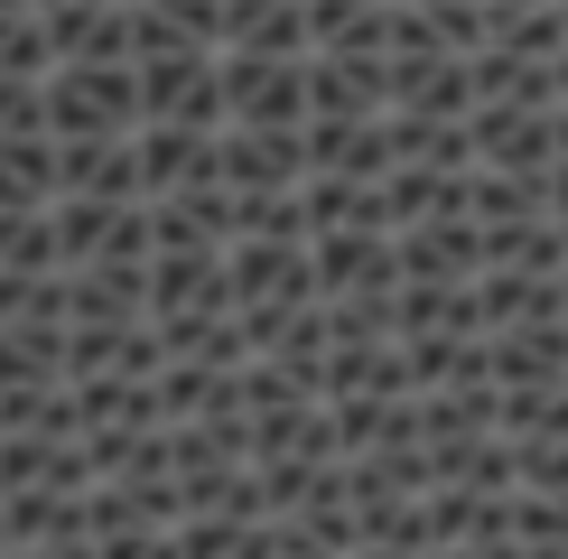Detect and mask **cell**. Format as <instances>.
I'll return each instance as SVG.
<instances>
[{
    "label": "cell",
    "mask_w": 568,
    "mask_h": 559,
    "mask_svg": "<svg viewBox=\"0 0 568 559\" xmlns=\"http://www.w3.org/2000/svg\"><path fill=\"white\" fill-rule=\"evenodd\" d=\"M131 93H140V122H224V93H215V47L178 38V47H140L131 57Z\"/></svg>",
    "instance_id": "obj_1"
},
{
    "label": "cell",
    "mask_w": 568,
    "mask_h": 559,
    "mask_svg": "<svg viewBox=\"0 0 568 559\" xmlns=\"http://www.w3.org/2000/svg\"><path fill=\"white\" fill-rule=\"evenodd\" d=\"M224 122H307V57H262V47H215Z\"/></svg>",
    "instance_id": "obj_2"
},
{
    "label": "cell",
    "mask_w": 568,
    "mask_h": 559,
    "mask_svg": "<svg viewBox=\"0 0 568 559\" xmlns=\"http://www.w3.org/2000/svg\"><path fill=\"white\" fill-rule=\"evenodd\" d=\"M215 177L224 186H298L307 177L298 122H215Z\"/></svg>",
    "instance_id": "obj_3"
},
{
    "label": "cell",
    "mask_w": 568,
    "mask_h": 559,
    "mask_svg": "<svg viewBox=\"0 0 568 559\" xmlns=\"http://www.w3.org/2000/svg\"><path fill=\"white\" fill-rule=\"evenodd\" d=\"M307 271H317V298H336V289H400V252H392L383 224L307 233Z\"/></svg>",
    "instance_id": "obj_4"
},
{
    "label": "cell",
    "mask_w": 568,
    "mask_h": 559,
    "mask_svg": "<svg viewBox=\"0 0 568 559\" xmlns=\"http://www.w3.org/2000/svg\"><path fill=\"white\" fill-rule=\"evenodd\" d=\"M224 289H233V308H243V298H271V308L317 298L307 243H262V233H233V243H224Z\"/></svg>",
    "instance_id": "obj_5"
},
{
    "label": "cell",
    "mask_w": 568,
    "mask_h": 559,
    "mask_svg": "<svg viewBox=\"0 0 568 559\" xmlns=\"http://www.w3.org/2000/svg\"><path fill=\"white\" fill-rule=\"evenodd\" d=\"M466 131H476L485 169H513V177L550 169V103H476V112H466Z\"/></svg>",
    "instance_id": "obj_6"
},
{
    "label": "cell",
    "mask_w": 568,
    "mask_h": 559,
    "mask_svg": "<svg viewBox=\"0 0 568 559\" xmlns=\"http://www.w3.org/2000/svg\"><path fill=\"white\" fill-rule=\"evenodd\" d=\"M392 252H400V280H476L485 271V224L476 215H429V224H400Z\"/></svg>",
    "instance_id": "obj_7"
},
{
    "label": "cell",
    "mask_w": 568,
    "mask_h": 559,
    "mask_svg": "<svg viewBox=\"0 0 568 559\" xmlns=\"http://www.w3.org/2000/svg\"><path fill=\"white\" fill-rule=\"evenodd\" d=\"M298 140H307V169H336V177H383L392 169L383 112H307Z\"/></svg>",
    "instance_id": "obj_8"
},
{
    "label": "cell",
    "mask_w": 568,
    "mask_h": 559,
    "mask_svg": "<svg viewBox=\"0 0 568 559\" xmlns=\"http://www.w3.org/2000/svg\"><path fill=\"white\" fill-rule=\"evenodd\" d=\"M131 159H140V196H169V186L215 177V131H196V122H131Z\"/></svg>",
    "instance_id": "obj_9"
},
{
    "label": "cell",
    "mask_w": 568,
    "mask_h": 559,
    "mask_svg": "<svg viewBox=\"0 0 568 559\" xmlns=\"http://www.w3.org/2000/svg\"><path fill=\"white\" fill-rule=\"evenodd\" d=\"M0 531H10V550H84V495L10 485L0 495Z\"/></svg>",
    "instance_id": "obj_10"
},
{
    "label": "cell",
    "mask_w": 568,
    "mask_h": 559,
    "mask_svg": "<svg viewBox=\"0 0 568 559\" xmlns=\"http://www.w3.org/2000/svg\"><path fill=\"white\" fill-rule=\"evenodd\" d=\"M57 186H75V196H140V159H131V131H75L57 140Z\"/></svg>",
    "instance_id": "obj_11"
},
{
    "label": "cell",
    "mask_w": 568,
    "mask_h": 559,
    "mask_svg": "<svg viewBox=\"0 0 568 559\" xmlns=\"http://www.w3.org/2000/svg\"><path fill=\"white\" fill-rule=\"evenodd\" d=\"M65 317H93V326L150 317V271L140 262H75L65 271Z\"/></svg>",
    "instance_id": "obj_12"
},
{
    "label": "cell",
    "mask_w": 568,
    "mask_h": 559,
    "mask_svg": "<svg viewBox=\"0 0 568 559\" xmlns=\"http://www.w3.org/2000/svg\"><path fill=\"white\" fill-rule=\"evenodd\" d=\"M466 75H476V103H550V57H513V47H466Z\"/></svg>",
    "instance_id": "obj_13"
},
{
    "label": "cell",
    "mask_w": 568,
    "mask_h": 559,
    "mask_svg": "<svg viewBox=\"0 0 568 559\" xmlns=\"http://www.w3.org/2000/svg\"><path fill=\"white\" fill-rule=\"evenodd\" d=\"M233 233H262V243H307L298 186H233Z\"/></svg>",
    "instance_id": "obj_14"
},
{
    "label": "cell",
    "mask_w": 568,
    "mask_h": 559,
    "mask_svg": "<svg viewBox=\"0 0 568 559\" xmlns=\"http://www.w3.org/2000/svg\"><path fill=\"white\" fill-rule=\"evenodd\" d=\"M0 271H65L57 233H47V205H0Z\"/></svg>",
    "instance_id": "obj_15"
},
{
    "label": "cell",
    "mask_w": 568,
    "mask_h": 559,
    "mask_svg": "<svg viewBox=\"0 0 568 559\" xmlns=\"http://www.w3.org/2000/svg\"><path fill=\"white\" fill-rule=\"evenodd\" d=\"M513 541L523 550H568V495H523L513 485Z\"/></svg>",
    "instance_id": "obj_16"
},
{
    "label": "cell",
    "mask_w": 568,
    "mask_h": 559,
    "mask_svg": "<svg viewBox=\"0 0 568 559\" xmlns=\"http://www.w3.org/2000/svg\"><path fill=\"white\" fill-rule=\"evenodd\" d=\"M0 75H47V29H38V0L0 10Z\"/></svg>",
    "instance_id": "obj_17"
},
{
    "label": "cell",
    "mask_w": 568,
    "mask_h": 559,
    "mask_svg": "<svg viewBox=\"0 0 568 559\" xmlns=\"http://www.w3.org/2000/svg\"><path fill=\"white\" fill-rule=\"evenodd\" d=\"M513 485L523 495H568V438H513Z\"/></svg>",
    "instance_id": "obj_18"
},
{
    "label": "cell",
    "mask_w": 568,
    "mask_h": 559,
    "mask_svg": "<svg viewBox=\"0 0 568 559\" xmlns=\"http://www.w3.org/2000/svg\"><path fill=\"white\" fill-rule=\"evenodd\" d=\"M457 550H523V541H513V495H476V504H466V541Z\"/></svg>",
    "instance_id": "obj_19"
},
{
    "label": "cell",
    "mask_w": 568,
    "mask_h": 559,
    "mask_svg": "<svg viewBox=\"0 0 568 559\" xmlns=\"http://www.w3.org/2000/svg\"><path fill=\"white\" fill-rule=\"evenodd\" d=\"M0 131H47V112H38V75H0Z\"/></svg>",
    "instance_id": "obj_20"
},
{
    "label": "cell",
    "mask_w": 568,
    "mask_h": 559,
    "mask_svg": "<svg viewBox=\"0 0 568 559\" xmlns=\"http://www.w3.org/2000/svg\"><path fill=\"white\" fill-rule=\"evenodd\" d=\"M159 10H169V19H178L186 38H205V47L224 38V0H159Z\"/></svg>",
    "instance_id": "obj_21"
},
{
    "label": "cell",
    "mask_w": 568,
    "mask_h": 559,
    "mask_svg": "<svg viewBox=\"0 0 568 559\" xmlns=\"http://www.w3.org/2000/svg\"><path fill=\"white\" fill-rule=\"evenodd\" d=\"M494 10H531V0H485V19H494Z\"/></svg>",
    "instance_id": "obj_22"
}]
</instances>
